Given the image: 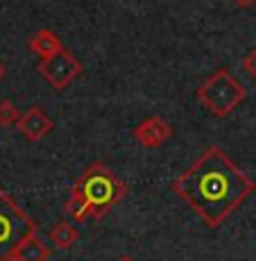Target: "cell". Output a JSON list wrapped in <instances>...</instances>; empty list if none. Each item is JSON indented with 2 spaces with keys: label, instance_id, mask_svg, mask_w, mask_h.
Returning <instances> with one entry per match:
<instances>
[{
  "label": "cell",
  "instance_id": "obj_1",
  "mask_svg": "<svg viewBox=\"0 0 256 261\" xmlns=\"http://www.w3.org/2000/svg\"><path fill=\"white\" fill-rule=\"evenodd\" d=\"M170 189L209 229H218L254 193L256 182L218 145H209L170 182Z\"/></svg>",
  "mask_w": 256,
  "mask_h": 261
},
{
  "label": "cell",
  "instance_id": "obj_2",
  "mask_svg": "<svg viewBox=\"0 0 256 261\" xmlns=\"http://www.w3.org/2000/svg\"><path fill=\"white\" fill-rule=\"evenodd\" d=\"M127 193V184L107 164L93 162L70 187L68 200L64 202V212L77 223L87 218H102Z\"/></svg>",
  "mask_w": 256,
  "mask_h": 261
},
{
  "label": "cell",
  "instance_id": "obj_3",
  "mask_svg": "<svg viewBox=\"0 0 256 261\" xmlns=\"http://www.w3.org/2000/svg\"><path fill=\"white\" fill-rule=\"evenodd\" d=\"M195 95L211 116L227 118L232 112H236V107L245 102L247 91L229 68H218L195 89Z\"/></svg>",
  "mask_w": 256,
  "mask_h": 261
},
{
  "label": "cell",
  "instance_id": "obj_4",
  "mask_svg": "<svg viewBox=\"0 0 256 261\" xmlns=\"http://www.w3.org/2000/svg\"><path fill=\"white\" fill-rule=\"evenodd\" d=\"M37 234V223L5 189H0V261H12L25 239Z\"/></svg>",
  "mask_w": 256,
  "mask_h": 261
},
{
  "label": "cell",
  "instance_id": "obj_5",
  "mask_svg": "<svg viewBox=\"0 0 256 261\" xmlns=\"http://www.w3.org/2000/svg\"><path fill=\"white\" fill-rule=\"evenodd\" d=\"M37 68H39V75H41L52 89H57V91H64V89H66L75 77H79L84 71L82 62H79L68 48L59 50L57 55H52V57H48V59H41Z\"/></svg>",
  "mask_w": 256,
  "mask_h": 261
},
{
  "label": "cell",
  "instance_id": "obj_6",
  "mask_svg": "<svg viewBox=\"0 0 256 261\" xmlns=\"http://www.w3.org/2000/svg\"><path fill=\"white\" fill-rule=\"evenodd\" d=\"M16 127H18L21 137L27 143H39V141H43V139H46L48 134L54 129V120L48 116L43 107H39V105H32L27 112L21 114Z\"/></svg>",
  "mask_w": 256,
  "mask_h": 261
},
{
  "label": "cell",
  "instance_id": "obj_7",
  "mask_svg": "<svg viewBox=\"0 0 256 261\" xmlns=\"http://www.w3.org/2000/svg\"><path fill=\"white\" fill-rule=\"evenodd\" d=\"M132 137L143 148H159V145H163L165 141L173 139V125L168 120H163L161 116H150L140 120L132 129Z\"/></svg>",
  "mask_w": 256,
  "mask_h": 261
},
{
  "label": "cell",
  "instance_id": "obj_8",
  "mask_svg": "<svg viewBox=\"0 0 256 261\" xmlns=\"http://www.w3.org/2000/svg\"><path fill=\"white\" fill-rule=\"evenodd\" d=\"M27 48H30V53H34L39 59H48V57H52V55H57L59 50H64V41L59 39L57 32H52L50 28H43V30H37V32L30 37Z\"/></svg>",
  "mask_w": 256,
  "mask_h": 261
},
{
  "label": "cell",
  "instance_id": "obj_9",
  "mask_svg": "<svg viewBox=\"0 0 256 261\" xmlns=\"http://www.w3.org/2000/svg\"><path fill=\"white\" fill-rule=\"evenodd\" d=\"M50 259V248L39 239V234H32L30 239H25L21 248L14 252L12 261H48Z\"/></svg>",
  "mask_w": 256,
  "mask_h": 261
},
{
  "label": "cell",
  "instance_id": "obj_10",
  "mask_svg": "<svg viewBox=\"0 0 256 261\" xmlns=\"http://www.w3.org/2000/svg\"><path fill=\"white\" fill-rule=\"evenodd\" d=\"M48 239L52 241V245L57 250H70L75 243H77L79 232L73 227V223H68V220H59L54 227H50Z\"/></svg>",
  "mask_w": 256,
  "mask_h": 261
},
{
  "label": "cell",
  "instance_id": "obj_11",
  "mask_svg": "<svg viewBox=\"0 0 256 261\" xmlns=\"http://www.w3.org/2000/svg\"><path fill=\"white\" fill-rule=\"evenodd\" d=\"M21 112L16 109V105L12 100H0V127H12L18 123Z\"/></svg>",
  "mask_w": 256,
  "mask_h": 261
},
{
  "label": "cell",
  "instance_id": "obj_12",
  "mask_svg": "<svg viewBox=\"0 0 256 261\" xmlns=\"http://www.w3.org/2000/svg\"><path fill=\"white\" fill-rule=\"evenodd\" d=\"M240 66H243V71L249 75L252 80H256V48H252L247 55L243 57V62H240Z\"/></svg>",
  "mask_w": 256,
  "mask_h": 261
},
{
  "label": "cell",
  "instance_id": "obj_13",
  "mask_svg": "<svg viewBox=\"0 0 256 261\" xmlns=\"http://www.w3.org/2000/svg\"><path fill=\"white\" fill-rule=\"evenodd\" d=\"M7 77V66H5L3 62H0V84H3V80Z\"/></svg>",
  "mask_w": 256,
  "mask_h": 261
},
{
  "label": "cell",
  "instance_id": "obj_14",
  "mask_svg": "<svg viewBox=\"0 0 256 261\" xmlns=\"http://www.w3.org/2000/svg\"><path fill=\"white\" fill-rule=\"evenodd\" d=\"M252 3H254V0H236V5H238V7H249Z\"/></svg>",
  "mask_w": 256,
  "mask_h": 261
},
{
  "label": "cell",
  "instance_id": "obj_15",
  "mask_svg": "<svg viewBox=\"0 0 256 261\" xmlns=\"http://www.w3.org/2000/svg\"><path fill=\"white\" fill-rule=\"evenodd\" d=\"M116 261H136V259H134L132 254H123V257H118Z\"/></svg>",
  "mask_w": 256,
  "mask_h": 261
}]
</instances>
